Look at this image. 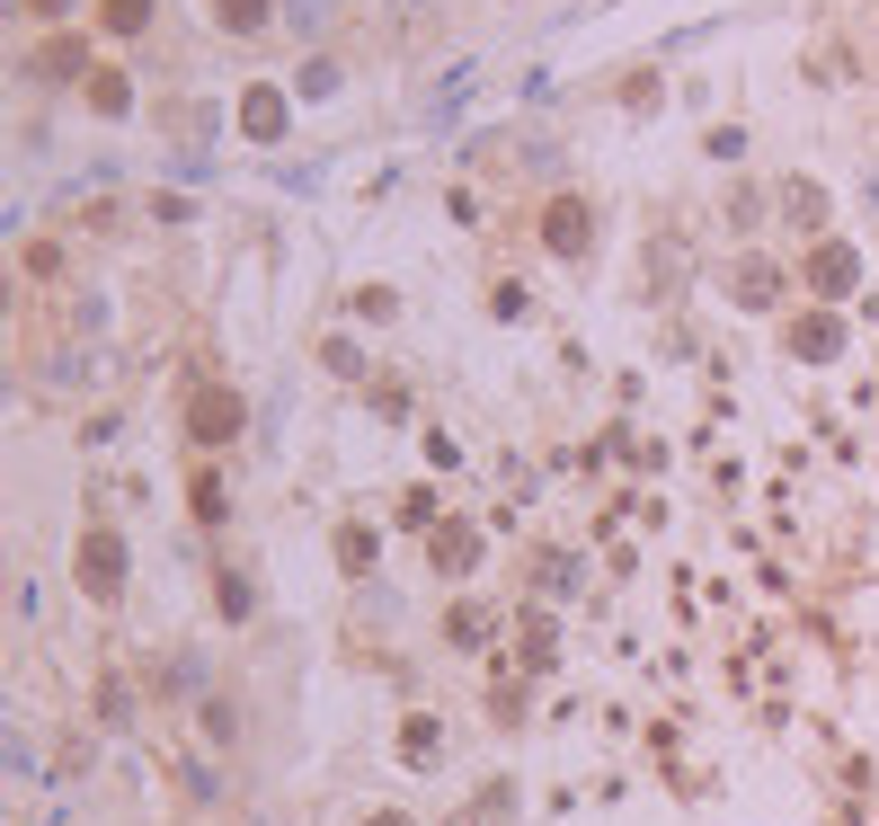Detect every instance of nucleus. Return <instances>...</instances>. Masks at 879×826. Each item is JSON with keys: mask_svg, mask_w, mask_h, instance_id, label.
Instances as JSON below:
<instances>
[{"mask_svg": "<svg viewBox=\"0 0 879 826\" xmlns=\"http://www.w3.org/2000/svg\"><path fill=\"white\" fill-rule=\"evenodd\" d=\"M276 116H285V98H276V90H258V98H249V133H276Z\"/></svg>", "mask_w": 879, "mask_h": 826, "instance_id": "4", "label": "nucleus"}, {"mask_svg": "<svg viewBox=\"0 0 879 826\" xmlns=\"http://www.w3.org/2000/svg\"><path fill=\"white\" fill-rule=\"evenodd\" d=\"M81 551H90V587H98V595H116V542H107V533H90Z\"/></svg>", "mask_w": 879, "mask_h": 826, "instance_id": "2", "label": "nucleus"}, {"mask_svg": "<svg viewBox=\"0 0 879 826\" xmlns=\"http://www.w3.org/2000/svg\"><path fill=\"white\" fill-rule=\"evenodd\" d=\"M551 240H560V249L586 240V204H560V214H551Z\"/></svg>", "mask_w": 879, "mask_h": 826, "instance_id": "3", "label": "nucleus"}, {"mask_svg": "<svg viewBox=\"0 0 879 826\" xmlns=\"http://www.w3.org/2000/svg\"><path fill=\"white\" fill-rule=\"evenodd\" d=\"M373 826H400V817H373Z\"/></svg>", "mask_w": 879, "mask_h": 826, "instance_id": "6", "label": "nucleus"}, {"mask_svg": "<svg viewBox=\"0 0 879 826\" xmlns=\"http://www.w3.org/2000/svg\"><path fill=\"white\" fill-rule=\"evenodd\" d=\"M818 285H827V294H844V285H853V258H844V249H827V258H818Z\"/></svg>", "mask_w": 879, "mask_h": 826, "instance_id": "5", "label": "nucleus"}, {"mask_svg": "<svg viewBox=\"0 0 879 826\" xmlns=\"http://www.w3.org/2000/svg\"><path fill=\"white\" fill-rule=\"evenodd\" d=\"M231 427H240L231 391H205V400H195V436H231Z\"/></svg>", "mask_w": 879, "mask_h": 826, "instance_id": "1", "label": "nucleus"}]
</instances>
